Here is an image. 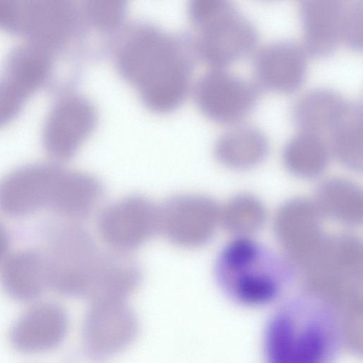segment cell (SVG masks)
Returning a JSON list of instances; mask_svg holds the SVG:
<instances>
[{
    "instance_id": "obj_3",
    "label": "cell",
    "mask_w": 363,
    "mask_h": 363,
    "mask_svg": "<svg viewBox=\"0 0 363 363\" xmlns=\"http://www.w3.org/2000/svg\"><path fill=\"white\" fill-rule=\"evenodd\" d=\"M43 253L49 287L91 303L100 298L111 251H101L86 229L75 222L51 226L47 230L46 250Z\"/></svg>"
},
{
    "instance_id": "obj_23",
    "label": "cell",
    "mask_w": 363,
    "mask_h": 363,
    "mask_svg": "<svg viewBox=\"0 0 363 363\" xmlns=\"http://www.w3.org/2000/svg\"><path fill=\"white\" fill-rule=\"evenodd\" d=\"M30 94L4 73L0 77V125L12 119Z\"/></svg>"
},
{
    "instance_id": "obj_11",
    "label": "cell",
    "mask_w": 363,
    "mask_h": 363,
    "mask_svg": "<svg viewBox=\"0 0 363 363\" xmlns=\"http://www.w3.org/2000/svg\"><path fill=\"white\" fill-rule=\"evenodd\" d=\"M301 45L290 40L272 42L259 49L253 59L255 82L260 87L292 93L305 81L307 55Z\"/></svg>"
},
{
    "instance_id": "obj_15",
    "label": "cell",
    "mask_w": 363,
    "mask_h": 363,
    "mask_svg": "<svg viewBox=\"0 0 363 363\" xmlns=\"http://www.w3.org/2000/svg\"><path fill=\"white\" fill-rule=\"evenodd\" d=\"M345 0L300 1L303 48L314 57L330 55L342 41Z\"/></svg>"
},
{
    "instance_id": "obj_7",
    "label": "cell",
    "mask_w": 363,
    "mask_h": 363,
    "mask_svg": "<svg viewBox=\"0 0 363 363\" xmlns=\"http://www.w3.org/2000/svg\"><path fill=\"white\" fill-rule=\"evenodd\" d=\"M216 203L196 194H179L158 206V232L172 244L192 248L212 236L218 219Z\"/></svg>"
},
{
    "instance_id": "obj_9",
    "label": "cell",
    "mask_w": 363,
    "mask_h": 363,
    "mask_svg": "<svg viewBox=\"0 0 363 363\" xmlns=\"http://www.w3.org/2000/svg\"><path fill=\"white\" fill-rule=\"evenodd\" d=\"M62 167L37 163L19 167L0 181V211L12 217L48 208Z\"/></svg>"
},
{
    "instance_id": "obj_20",
    "label": "cell",
    "mask_w": 363,
    "mask_h": 363,
    "mask_svg": "<svg viewBox=\"0 0 363 363\" xmlns=\"http://www.w3.org/2000/svg\"><path fill=\"white\" fill-rule=\"evenodd\" d=\"M328 136V147L342 162L352 167L361 165L363 138L362 103L348 101L344 113Z\"/></svg>"
},
{
    "instance_id": "obj_13",
    "label": "cell",
    "mask_w": 363,
    "mask_h": 363,
    "mask_svg": "<svg viewBox=\"0 0 363 363\" xmlns=\"http://www.w3.org/2000/svg\"><path fill=\"white\" fill-rule=\"evenodd\" d=\"M73 23L70 6L62 1H13L9 30L23 33L30 42L48 49L63 41Z\"/></svg>"
},
{
    "instance_id": "obj_21",
    "label": "cell",
    "mask_w": 363,
    "mask_h": 363,
    "mask_svg": "<svg viewBox=\"0 0 363 363\" xmlns=\"http://www.w3.org/2000/svg\"><path fill=\"white\" fill-rule=\"evenodd\" d=\"M50 52L31 42L18 46L7 57L4 73L31 94L48 77L52 66Z\"/></svg>"
},
{
    "instance_id": "obj_18",
    "label": "cell",
    "mask_w": 363,
    "mask_h": 363,
    "mask_svg": "<svg viewBox=\"0 0 363 363\" xmlns=\"http://www.w3.org/2000/svg\"><path fill=\"white\" fill-rule=\"evenodd\" d=\"M348 101L337 91L328 88L311 89L294 103L291 109L292 121L300 131L323 137L340 119Z\"/></svg>"
},
{
    "instance_id": "obj_17",
    "label": "cell",
    "mask_w": 363,
    "mask_h": 363,
    "mask_svg": "<svg viewBox=\"0 0 363 363\" xmlns=\"http://www.w3.org/2000/svg\"><path fill=\"white\" fill-rule=\"evenodd\" d=\"M0 281L13 299L29 302L49 287L47 262L43 252L21 250L8 255L1 264Z\"/></svg>"
},
{
    "instance_id": "obj_5",
    "label": "cell",
    "mask_w": 363,
    "mask_h": 363,
    "mask_svg": "<svg viewBox=\"0 0 363 363\" xmlns=\"http://www.w3.org/2000/svg\"><path fill=\"white\" fill-rule=\"evenodd\" d=\"M192 12L201 25V52L216 68L224 69L255 50L257 30L231 2L198 0L192 6Z\"/></svg>"
},
{
    "instance_id": "obj_16",
    "label": "cell",
    "mask_w": 363,
    "mask_h": 363,
    "mask_svg": "<svg viewBox=\"0 0 363 363\" xmlns=\"http://www.w3.org/2000/svg\"><path fill=\"white\" fill-rule=\"evenodd\" d=\"M104 188L96 177L62 167L48 208L70 220L84 219L101 201Z\"/></svg>"
},
{
    "instance_id": "obj_4",
    "label": "cell",
    "mask_w": 363,
    "mask_h": 363,
    "mask_svg": "<svg viewBox=\"0 0 363 363\" xmlns=\"http://www.w3.org/2000/svg\"><path fill=\"white\" fill-rule=\"evenodd\" d=\"M121 62L153 106L167 108L181 97L186 81L184 64L177 47L165 36L155 32L138 35L124 49Z\"/></svg>"
},
{
    "instance_id": "obj_10",
    "label": "cell",
    "mask_w": 363,
    "mask_h": 363,
    "mask_svg": "<svg viewBox=\"0 0 363 363\" xmlns=\"http://www.w3.org/2000/svg\"><path fill=\"white\" fill-rule=\"evenodd\" d=\"M138 320L125 301L91 303L82 328L86 350L95 357L123 350L137 335Z\"/></svg>"
},
{
    "instance_id": "obj_22",
    "label": "cell",
    "mask_w": 363,
    "mask_h": 363,
    "mask_svg": "<svg viewBox=\"0 0 363 363\" xmlns=\"http://www.w3.org/2000/svg\"><path fill=\"white\" fill-rule=\"evenodd\" d=\"M328 147L323 136L300 131L286 143L284 158L286 163L294 169L318 171L327 163Z\"/></svg>"
},
{
    "instance_id": "obj_24",
    "label": "cell",
    "mask_w": 363,
    "mask_h": 363,
    "mask_svg": "<svg viewBox=\"0 0 363 363\" xmlns=\"http://www.w3.org/2000/svg\"><path fill=\"white\" fill-rule=\"evenodd\" d=\"M362 0L346 1L342 41L354 50L362 48Z\"/></svg>"
},
{
    "instance_id": "obj_1",
    "label": "cell",
    "mask_w": 363,
    "mask_h": 363,
    "mask_svg": "<svg viewBox=\"0 0 363 363\" xmlns=\"http://www.w3.org/2000/svg\"><path fill=\"white\" fill-rule=\"evenodd\" d=\"M342 345L337 311L311 294L282 301L267 320L262 336L264 363H335Z\"/></svg>"
},
{
    "instance_id": "obj_2",
    "label": "cell",
    "mask_w": 363,
    "mask_h": 363,
    "mask_svg": "<svg viewBox=\"0 0 363 363\" xmlns=\"http://www.w3.org/2000/svg\"><path fill=\"white\" fill-rule=\"evenodd\" d=\"M216 284L233 303L261 307L279 300L293 284L295 271L288 260L247 238L229 242L214 265Z\"/></svg>"
},
{
    "instance_id": "obj_6",
    "label": "cell",
    "mask_w": 363,
    "mask_h": 363,
    "mask_svg": "<svg viewBox=\"0 0 363 363\" xmlns=\"http://www.w3.org/2000/svg\"><path fill=\"white\" fill-rule=\"evenodd\" d=\"M96 227L111 251L128 255L158 232V206L143 196H125L100 212Z\"/></svg>"
},
{
    "instance_id": "obj_19",
    "label": "cell",
    "mask_w": 363,
    "mask_h": 363,
    "mask_svg": "<svg viewBox=\"0 0 363 363\" xmlns=\"http://www.w3.org/2000/svg\"><path fill=\"white\" fill-rule=\"evenodd\" d=\"M269 149V142L259 128L249 125L235 126L218 140L215 152L222 162L245 167L262 160Z\"/></svg>"
},
{
    "instance_id": "obj_8",
    "label": "cell",
    "mask_w": 363,
    "mask_h": 363,
    "mask_svg": "<svg viewBox=\"0 0 363 363\" xmlns=\"http://www.w3.org/2000/svg\"><path fill=\"white\" fill-rule=\"evenodd\" d=\"M260 88L223 68L207 73L198 88V101L203 111L223 123H235L245 118L256 106Z\"/></svg>"
},
{
    "instance_id": "obj_25",
    "label": "cell",
    "mask_w": 363,
    "mask_h": 363,
    "mask_svg": "<svg viewBox=\"0 0 363 363\" xmlns=\"http://www.w3.org/2000/svg\"><path fill=\"white\" fill-rule=\"evenodd\" d=\"M92 20L101 26H111L119 19L121 6L116 1H93L89 6Z\"/></svg>"
},
{
    "instance_id": "obj_26",
    "label": "cell",
    "mask_w": 363,
    "mask_h": 363,
    "mask_svg": "<svg viewBox=\"0 0 363 363\" xmlns=\"http://www.w3.org/2000/svg\"><path fill=\"white\" fill-rule=\"evenodd\" d=\"M10 245L9 234L4 225L0 221V263L8 256V251Z\"/></svg>"
},
{
    "instance_id": "obj_14",
    "label": "cell",
    "mask_w": 363,
    "mask_h": 363,
    "mask_svg": "<svg viewBox=\"0 0 363 363\" xmlns=\"http://www.w3.org/2000/svg\"><path fill=\"white\" fill-rule=\"evenodd\" d=\"M69 328L65 310L46 301L28 308L13 323L10 340L18 351L37 354L51 350L64 340Z\"/></svg>"
},
{
    "instance_id": "obj_12",
    "label": "cell",
    "mask_w": 363,
    "mask_h": 363,
    "mask_svg": "<svg viewBox=\"0 0 363 363\" xmlns=\"http://www.w3.org/2000/svg\"><path fill=\"white\" fill-rule=\"evenodd\" d=\"M94 120L89 104L79 96L58 101L47 116L43 128V144L52 158L70 159L87 135Z\"/></svg>"
}]
</instances>
